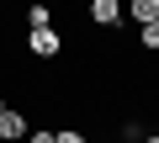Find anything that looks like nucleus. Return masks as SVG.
<instances>
[{"instance_id":"2","label":"nucleus","mask_w":159,"mask_h":143,"mask_svg":"<svg viewBox=\"0 0 159 143\" xmlns=\"http://www.w3.org/2000/svg\"><path fill=\"white\" fill-rule=\"evenodd\" d=\"M32 127H27V117L16 111V106H6V101H0V143H21Z\"/></svg>"},{"instance_id":"9","label":"nucleus","mask_w":159,"mask_h":143,"mask_svg":"<svg viewBox=\"0 0 159 143\" xmlns=\"http://www.w3.org/2000/svg\"><path fill=\"white\" fill-rule=\"evenodd\" d=\"M143 143H159V132H148V138H143Z\"/></svg>"},{"instance_id":"1","label":"nucleus","mask_w":159,"mask_h":143,"mask_svg":"<svg viewBox=\"0 0 159 143\" xmlns=\"http://www.w3.org/2000/svg\"><path fill=\"white\" fill-rule=\"evenodd\" d=\"M27 53H32V58H58V53H64L58 27H37V32H27Z\"/></svg>"},{"instance_id":"4","label":"nucleus","mask_w":159,"mask_h":143,"mask_svg":"<svg viewBox=\"0 0 159 143\" xmlns=\"http://www.w3.org/2000/svg\"><path fill=\"white\" fill-rule=\"evenodd\" d=\"M122 16H133L138 27H154V21H159V0H133V6H127Z\"/></svg>"},{"instance_id":"5","label":"nucleus","mask_w":159,"mask_h":143,"mask_svg":"<svg viewBox=\"0 0 159 143\" xmlns=\"http://www.w3.org/2000/svg\"><path fill=\"white\" fill-rule=\"evenodd\" d=\"M27 27H32V32H37V27H53V11H48V6H32V11H27Z\"/></svg>"},{"instance_id":"8","label":"nucleus","mask_w":159,"mask_h":143,"mask_svg":"<svg viewBox=\"0 0 159 143\" xmlns=\"http://www.w3.org/2000/svg\"><path fill=\"white\" fill-rule=\"evenodd\" d=\"M27 143H53V132H48V127H32V132H27Z\"/></svg>"},{"instance_id":"10","label":"nucleus","mask_w":159,"mask_h":143,"mask_svg":"<svg viewBox=\"0 0 159 143\" xmlns=\"http://www.w3.org/2000/svg\"><path fill=\"white\" fill-rule=\"evenodd\" d=\"M117 143H122V138H117Z\"/></svg>"},{"instance_id":"6","label":"nucleus","mask_w":159,"mask_h":143,"mask_svg":"<svg viewBox=\"0 0 159 143\" xmlns=\"http://www.w3.org/2000/svg\"><path fill=\"white\" fill-rule=\"evenodd\" d=\"M138 42H143V48H159V21H154V27H138Z\"/></svg>"},{"instance_id":"7","label":"nucleus","mask_w":159,"mask_h":143,"mask_svg":"<svg viewBox=\"0 0 159 143\" xmlns=\"http://www.w3.org/2000/svg\"><path fill=\"white\" fill-rule=\"evenodd\" d=\"M53 143H85V132H74V127H64V132H53Z\"/></svg>"},{"instance_id":"3","label":"nucleus","mask_w":159,"mask_h":143,"mask_svg":"<svg viewBox=\"0 0 159 143\" xmlns=\"http://www.w3.org/2000/svg\"><path fill=\"white\" fill-rule=\"evenodd\" d=\"M90 21L96 27H117L122 21V6H117V0H90Z\"/></svg>"}]
</instances>
